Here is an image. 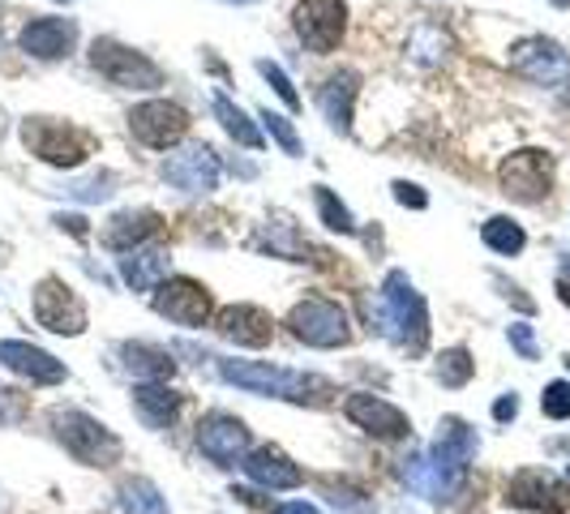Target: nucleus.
<instances>
[{
  "mask_svg": "<svg viewBox=\"0 0 570 514\" xmlns=\"http://www.w3.org/2000/svg\"><path fill=\"white\" fill-rule=\"evenodd\" d=\"M112 185H116V176L104 171V176H86L78 185H65V194L78 201H104V198H112Z\"/></svg>",
  "mask_w": 570,
  "mask_h": 514,
  "instance_id": "nucleus-37",
  "label": "nucleus"
},
{
  "mask_svg": "<svg viewBox=\"0 0 570 514\" xmlns=\"http://www.w3.org/2000/svg\"><path fill=\"white\" fill-rule=\"evenodd\" d=\"M120 279L134 287V291H155V287L168 279V249H134V254L120 257Z\"/></svg>",
  "mask_w": 570,
  "mask_h": 514,
  "instance_id": "nucleus-26",
  "label": "nucleus"
},
{
  "mask_svg": "<svg viewBox=\"0 0 570 514\" xmlns=\"http://www.w3.org/2000/svg\"><path fill=\"white\" fill-rule=\"evenodd\" d=\"M287 330L292 339L305 343V347H347L352 343V317L340 300H326V296H305L301 305H292L287 314Z\"/></svg>",
  "mask_w": 570,
  "mask_h": 514,
  "instance_id": "nucleus-5",
  "label": "nucleus"
},
{
  "mask_svg": "<svg viewBox=\"0 0 570 514\" xmlns=\"http://www.w3.org/2000/svg\"><path fill=\"white\" fill-rule=\"evenodd\" d=\"M275 514H317V506L301 497V502H284V506H275Z\"/></svg>",
  "mask_w": 570,
  "mask_h": 514,
  "instance_id": "nucleus-44",
  "label": "nucleus"
},
{
  "mask_svg": "<svg viewBox=\"0 0 570 514\" xmlns=\"http://www.w3.org/2000/svg\"><path fill=\"white\" fill-rule=\"evenodd\" d=\"M356 95H361V73H356V69H340V73H331L326 82L317 86V108H322L326 125H331L335 134H352Z\"/></svg>",
  "mask_w": 570,
  "mask_h": 514,
  "instance_id": "nucleus-22",
  "label": "nucleus"
},
{
  "mask_svg": "<svg viewBox=\"0 0 570 514\" xmlns=\"http://www.w3.org/2000/svg\"><path fill=\"white\" fill-rule=\"evenodd\" d=\"M30 412V395L22 391H0V425H22Z\"/></svg>",
  "mask_w": 570,
  "mask_h": 514,
  "instance_id": "nucleus-39",
  "label": "nucleus"
},
{
  "mask_svg": "<svg viewBox=\"0 0 570 514\" xmlns=\"http://www.w3.org/2000/svg\"><path fill=\"white\" fill-rule=\"evenodd\" d=\"M215 330L236 347H266L275 339V322L257 305H228L215 314Z\"/></svg>",
  "mask_w": 570,
  "mask_h": 514,
  "instance_id": "nucleus-21",
  "label": "nucleus"
},
{
  "mask_svg": "<svg viewBox=\"0 0 570 514\" xmlns=\"http://www.w3.org/2000/svg\"><path fill=\"white\" fill-rule=\"evenodd\" d=\"M343 416L361 428V433L377 437V442H400V437L412 433V421L403 416L400 407L386 399H377V395H370V391L347 395V399H343Z\"/></svg>",
  "mask_w": 570,
  "mask_h": 514,
  "instance_id": "nucleus-16",
  "label": "nucleus"
},
{
  "mask_svg": "<svg viewBox=\"0 0 570 514\" xmlns=\"http://www.w3.org/2000/svg\"><path fill=\"white\" fill-rule=\"evenodd\" d=\"M511 69L537 86H562L570 78V57L562 43L532 34V39H519L511 48Z\"/></svg>",
  "mask_w": 570,
  "mask_h": 514,
  "instance_id": "nucleus-15",
  "label": "nucleus"
},
{
  "mask_svg": "<svg viewBox=\"0 0 570 514\" xmlns=\"http://www.w3.org/2000/svg\"><path fill=\"white\" fill-rule=\"evenodd\" d=\"M314 201H317V219L326 224L331 231H340V236H352L356 231V219H352V210L343 206L326 185H314Z\"/></svg>",
  "mask_w": 570,
  "mask_h": 514,
  "instance_id": "nucleus-33",
  "label": "nucleus"
},
{
  "mask_svg": "<svg viewBox=\"0 0 570 514\" xmlns=\"http://www.w3.org/2000/svg\"><path fill=\"white\" fill-rule=\"evenodd\" d=\"M558 300L570 309V270H567V275H558Z\"/></svg>",
  "mask_w": 570,
  "mask_h": 514,
  "instance_id": "nucleus-45",
  "label": "nucleus"
},
{
  "mask_svg": "<svg viewBox=\"0 0 570 514\" xmlns=\"http://www.w3.org/2000/svg\"><path fill=\"white\" fill-rule=\"evenodd\" d=\"M472 373H476V360H472V352H468V347H446V352L438 356V365H433V377H438L446 391L468 386V382H472Z\"/></svg>",
  "mask_w": 570,
  "mask_h": 514,
  "instance_id": "nucleus-32",
  "label": "nucleus"
},
{
  "mask_svg": "<svg viewBox=\"0 0 570 514\" xmlns=\"http://www.w3.org/2000/svg\"><path fill=\"white\" fill-rule=\"evenodd\" d=\"M22 142L35 159L52 164V168H82L95 155V134H86L73 120H57V116H27L22 125Z\"/></svg>",
  "mask_w": 570,
  "mask_h": 514,
  "instance_id": "nucleus-3",
  "label": "nucleus"
},
{
  "mask_svg": "<svg viewBox=\"0 0 570 514\" xmlns=\"http://www.w3.org/2000/svg\"><path fill=\"white\" fill-rule=\"evenodd\" d=\"M262 125H266V134L275 138V142L284 146V155H292V159H301L305 155V146H301V134H296V125L287 120V116H279V112H262Z\"/></svg>",
  "mask_w": 570,
  "mask_h": 514,
  "instance_id": "nucleus-34",
  "label": "nucleus"
},
{
  "mask_svg": "<svg viewBox=\"0 0 570 514\" xmlns=\"http://www.w3.org/2000/svg\"><path fill=\"white\" fill-rule=\"evenodd\" d=\"M507 506L537 514H567L570 511V485L562 476L544 472V467H523L514 472L507 485Z\"/></svg>",
  "mask_w": 570,
  "mask_h": 514,
  "instance_id": "nucleus-12",
  "label": "nucleus"
},
{
  "mask_svg": "<svg viewBox=\"0 0 570 514\" xmlns=\"http://www.w3.org/2000/svg\"><path fill=\"white\" fill-rule=\"evenodd\" d=\"M57 228L69 231V236H78V240H86V236H90V228H86L82 215H57Z\"/></svg>",
  "mask_w": 570,
  "mask_h": 514,
  "instance_id": "nucleus-43",
  "label": "nucleus"
},
{
  "mask_svg": "<svg viewBox=\"0 0 570 514\" xmlns=\"http://www.w3.org/2000/svg\"><path fill=\"white\" fill-rule=\"evenodd\" d=\"M377 330L395 343L400 352H407V356H421L425 352L429 305L403 270H391L382 291H377Z\"/></svg>",
  "mask_w": 570,
  "mask_h": 514,
  "instance_id": "nucleus-2",
  "label": "nucleus"
},
{
  "mask_svg": "<svg viewBox=\"0 0 570 514\" xmlns=\"http://www.w3.org/2000/svg\"><path fill=\"white\" fill-rule=\"evenodd\" d=\"M180 403H185V395L171 391L168 382H142L134 391V412L142 416L146 428H168L180 416Z\"/></svg>",
  "mask_w": 570,
  "mask_h": 514,
  "instance_id": "nucleus-25",
  "label": "nucleus"
},
{
  "mask_svg": "<svg viewBox=\"0 0 570 514\" xmlns=\"http://www.w3.org/2000/svg\"><path fill=\"white\" fill-rule=\"evenodd\" d=\"M232 4H249V0H232Z\"/></svg>",
  "mask_w": 570,
  "mask_h": 514,
  "instance_id": "nucleus-48",
  "label": "nucleus"
},
{
  "mask_svg": "<svg viewBox=\"0 0 570 514\" xmlns=\"http://www.w3.org/2000/svg\"><path fill=\"white\" fill-rule=\"evenodd\" d=\"M57 4H73V0H57Z\"/></svg>",
  "mask_w": 570,
  "mask_h": 514,
  "instance_id": "nucleus-49",
  "label": "nucleus"
},
{
  "mask_svg": "<svg viewBox=\"0 0 570 514\" xmlns=\"http://www.w3.org/2000/svg\"><path fill=\"white\" fill-rule=\"evenodd\" d=\"M391 194H395L400 206H412V210H425L429 206V194L421 189V185H412V180H395V185H391Z\"/></svg>",
  "mask_w": 570,
  "mask_h": 514,
  "instance_id": "nucleus-41",
  "label": "nucleus"
},
{
  "mask_svg": "<svg viewBox=\"0 0 570 514\" xmlns=\"http://www.w3.org/2000/svg\"><path fill=\"white\" fill-rule=\"evenodd\" d=\"M215 116H219L224 134H228L236 146H245V150H262V146H266V138H262V129L249 120V112H240V108H236L232 99H224V95H215Z\"/></svg>",
  "mask_w": 570,
  "mask_h": 514,
  "instance_id": "nucleus-29",
  "label": "nucleus"
},
{
  "mask_svg": "<svg viewBox=\"0 0 570 514\" xmlns=\"http://www.w3.org/2000/svg\"><path fill=\"white\" fill-rule=\"evenodd\" d=\"M116 511L120 514H168V497L159 493L155 481L146 476H129L116 488Z\"/></svg>",
  "mask_w": 570,
  "mask_h": 514,
  "instance_id": "nucleus-28",
  "label": "nucleus"
},
{
  "mask_svg": "<svg viewBox=\"0 0 570 514\" xmlns=\"http://www.w3.org/2000/svg\"><path fill=\"white\" fill-rule=\"evenodd\" d=\"M476 451H481L476 428L468 425V421H459V416H446V421L438 425V437H433V446H429V458H433L455 485H468V463L476 458Z\"/></svg>",
  "mask_w": 570,
  "mask_h": 514,
  "instance_id": "nucleus-17",
  "label": "nucleus"
},
{
  "mask_svg": "<svg viewBox=\"0 0 570 514\" xmlns=\"http://www.w3.org/2000/svg\"><path fill=\"white\" fill-rule=\"evenodd\" d=\"M129 134L150 150H171L189 134V112L168 99H146L129 112Z\"/></svg>",
  "mask_w": 570,
  "mask_h": 514,
  "instance_id": "nucleus-11",
  "label": "nucleus"
},
{
  "mask_svg": "<svg viewBox=\"0 0 570 514\" xmlns=\"http://www.w3.org/2000/svg\"><path fill=\"white\" fill-rule=\"evenodd\" d=\"M52 433H57V442L82 467H116L120 455H125V446H120V437H116L112 428L104 425V421H95V416H86V412H78V407H57L52 412Z\"/></svg>",
  "mask_w": 570,
  "mask_h": 514,
  "instance_id": "nucleus-4",
  "label": "nucleus"
},
{
  "mask_svg": "<svg viewBox=\"0 0 570 514\" xmlns=\"http://www.w3.org/2000/svg\"><path fill=\"white\" fill-rule=\"evenodd\" d=\"M446 52H451V34L442 27H433V22H421L407 39V57L416 65H442Z\"/></svg>",
  "mask_w": 570,
  "mask_h": 514,
  "instance_id": "nucleus-31",
  "label": "nucleus"
},
{
  "mask_svg": "<svg viewBox=\"0 0 570 514\" xmlns=\"http://www.w3.org/2000/svg\"><path fill=\"white\" fill-rule=\"evenodd\" d=\"M164 228V215L159 210H120L108 219V228H104V245L112 249V254H134V249H142L146 240H155Z\"/></svg>",
  "mask_w": 570,
  "mask_h": 514,
  "instance_id": "nucleus-23",
  "label": "nucleus"
},
{
  "mask_svg": "<svg viewBox=\"0 0 570 514\" xmlns=\"http://www.w3.org/2000/svg\"><path fill=\"white\" fill-rule=\"evenodd\" d=\"M30 309H35V322H39L43 330L69 335V339H78V335L86 330V322H90V317H86L82 296L65 284V279H57V275H43V279L35 284Z\"/></svg>",
  "mask_w": 570,
  "mask_h": 514,
  "instance_id": "nucleus-7",
  "label": "nucleus"
},
{
  "mask_svg": "<svg viewBox=\"0 0 570 514\" xmlns=\"http://www.w3.org/2000/svg\"><path fill=\"white\" fill-rule=\"evenodd\" d=\"M292 30L309 52L326 57V52L340 48L343 34H347V4L343 0H301L292 9Z\"/></svg>",
  "mask_w": 570,
  "mask_h": 514,
  "instance_id": "nucleus-8",
  "label": "nucleus"
},
{
  "mask_svg": "<svg viewBox=\"0 0 570 514\" xmlns=\"http://www.w3.org/2000/svg\"><path fill=\"white\" fill-rule=\"evenodd\" d=\"M553 4H558V9H567V4H570V0H553Z\"/></svg>",
  "mask_w": 570,
  "mask_h": 514,
  "instance_id": "nucleus-47",
  "label": "nucleus"
},
{
  "mask_svg": "<svg viewBox=\"0 0 570 514\" xmlns=\"http://www.w3.org/2000/svg\"><path fill=\"white\" fill-rule=\"evenodd\" d=\"M481 240L498 257H519L523 245H528V231H523V224L507 219V215H493V219H485V228H481Z\"/></svg>",
  "mask_w": 570,
  "mask_h": 514,
  "instance_id": "nucleus-30",
  "label": "nucleus"
},
{
  "mask_svg": "<svg viewBox=\"0 0 570 514\" xmlns=\"http://www.w3.org/2000/svg\"><path fill=\"white\" fill-rule=\"evenodd\" d=\"M562 103H570V78H567V90H562Z\"/></svg>",
  "mask_w": 570,
  "mask_h": 514,
  "instance_id": "nucleus-46",
  "label": "nucleus"
},
{
  "mask_svg": "<svg viewBox=\"0 0 570 514\" xmlns=\"http://www.w3.org/2000/svg\"><path fill=\"white\" fill-rule=\"evenodd\" d=\"M498 185L511 201H523V206H537V201L549 198L553 189V159L549 150H514L511 159H502L498 168Z\"/></svg>",
  "mask_w": 570,
  "mask_h": 514,
  "instance_id": "nucleus-9",
  "label": "nucleus"
},
{
  "mask_svg": "<svg viewBox=\"0 0 570 514\" xmlns=\"http://www.w3.org/2000/svg\"><path fill=\"white\" fill-rule=\"evenodd\" d=\"M514 416H519V395H502V399L493 403V421L498 425H511Z\"/></svg>",
  "mask_w": 570,
  "mask_h": 514,
  "instance_id": "nucleus-42",
  "label": "nucleus"
},
{
  "mask_svg": "<svg viewBox=\"0 0 570 514\" xmlns=\"http://www.w3.org/2000/svg\"><path fill=\"white\" fill-rule=\"evenodd\" d=\"M78 43V22L73 18H30L18 30V48L35 60H60Z\"/></svg>",
  "mask_w": 570,
  "mask_h": 514,
  "instance_id": "nucleus-18",
  "label": "nucleus"
},
{
  "mask_svg": "<svg viewBox=\"0 0 570 514\" xmlns=\"http://www.w3.org/2000/svg\"><path fill=\"white\" fill-rule=\"evenodd\" d=\"M159 171H164V180H168L171 189H180V194L198 198V194L219 189L224 164H219V155H215L206 142H194V146H185V150H176V155H168Z\"/></svg>",
  "mask_w": 570,
  "mask_h": 514,
  "instance_id": "nucleus-13",
  "label": "nucleus"
},
{
  "mask_svg": "<svg viewBox=\"0 0 570 514\" xmlns=\"http://www.w3.org/2000/svg\"><path fill=\"white\" fill-rule=\"evenodd\" d=\"M90 65L99 78H108L120 90H159L164 86V69L155 60L120 39H108V34L90 43Z\"/></svg>",
  "mask_w": 570,
  "mask_h": 514,
  "instance_id": "nucleus-6",
  "label": "nucleus"
},
{
  "mask_svg": "<svg viewBox=\"0 0 570 514\" xmlns=\"http://www.w3.org/2000/svg\"><path fill=\"white\" fill-rule=\"evenodd\" d=\"M254 249L271 257H284V261H317V249L301 236V228L292 224V219H271V224H262V231L254 236Z\"/></svg>",
  "mask_w": 570,
  "mask_h": 514,
  "instance_id": "nucleus-24",
  "label": "nucleus"
},
{
  "mask_svg": "<svg viewBox=\"0 0 570 514\" xmlns=\"http://www.w3.org/2000/svg\"><path fill=\"white\" fill-rule=\"evenodd\" d=\"M507 339H511V347L519 352V356H523V360H537V356H541V347H537V335H532V326H528V322H511Z\"/></svg>",
  "mask_w": 570,
  "mask_h": 514,
  "instance_id": "nucleus-40",
  "label": "nucleus"
},
{
  "mask_svg": "<svg viewBox=\"0 0 570 514\" xmlns=\"http://www.w3.org/2000/svg\"><path fill=\"white\" fill-rule=\"evenodd\" d=\"M155 314L168 317L171 326H185V330H202L210 314H215V300H210V287L189 279V275H176L155 287Z\"/></svg>",
  "mask_w": 570,
  "mask_h": 514,
  "instance_id": "nucleus-10",
  "label": "nucleus"
},
{
  "mask_svg": "<svg viewBox=\"0 0 570 514\" xmlns=\"http://www.w3.org/2000/svg\"><path fill=\"white\" fill-rule=\"evenodd\" d=\"M198 451L215 467H236L240 458L249 455V425L232 412H206L198 421Z\"/></svg>",
  "mask_w": 570,
  "mask_h": 514,
  "instance_id": "nucleus-14",
  "label": "nucleus"
},
{
  "mask_svg": "<svg viewBox=\"0 0 570 514\" xmlns=\"http://www.w3.org/2000/svg\"><path fill=\"white\" fill-rule=\"evenodd\" d=\"M567 369H570V356H567Z\"/></svg>",
  "mask_w": 570,
  "mask_h": 514,
  "instance_id": "nucleus-50",
  "label": "nucleus"
},
{
  "mask_svg": "<svg viewBox=\"0 0 570 514\" xmlns=\"http://www.w3.org/2000/svg\"><path fill=\"white\" fill-rule=\"evenodd\" d=\"M219 377L228 386H240L262 399H287V403H309V407H326L335 399V382L317 377V373L279 369L271 360H219Z\"/></svg>",
  "mask_w": 570,
  "mask_h": 514,
  "instance_id": "nucleus-1",
  "label": "nucleus"
},
{
  "mask_svg": "<svg viewBox=\"0 0 570 514\" xmlns=\"http://www.w3.org/2000/svg\"><path fill=\"white\" fill-rule=\"evenodd\" d=\"M240 467H245V476H249L257 488H271V493L305 485V472H301L279 446H254L249 455L240 458Z\"/></svg>",
  "mask_w": 570,
  "mask_h": 514,
  "instance_id": "nucleus-20",
  "label": "nucleus"
},
{
  "mask_svg": "<svg viewBox=\"0 0 570 514\" xmlns=\"http://www.w3.org/2000/svg\"><path fill=\"white\" fill-rule=\"evenodd\" d=\"M0 365L9 373H18V377H27V382H35V386H57V382L69 377L52 352H43V347H35L27 339H0Z\"/></svg>",
  "mask_w": 570,
  "mask_h": 514,
  "instance_id": "nucleus-19",
  "label": "nucleus"
},
{
  "mask_svg": "<svg viewBox=\"0 0 570 514\" xmlns=\"http://www.w3.org/2000/svg\"><path fill=\"white\" fill-rule=\"evenodd\" d=\"M257 73H262L266 82L275 86V95L284 99V103L292 108V112L301 108V95H296V86H292V78H287V73L279 69V65H275V60H257Z\"/></svg>",
  "mask_w": 570,
  "mask_h": 514,
  "instance_id": "nucleus-36",
  "label": "nucleus"
},
{
  "mask_svg": "<svg viewBox=\"0 0 570 514\" xmlns=\"http://www.w3.org/2000/svg\"><path fill=\"white\" fill-rule=\"evenodd\" d=\"M541 412L549 421H570V382H549L544 386Z\"/></svg>",
  "mask_w": 570,
  "mask_h": 514,
  "instance_id": "nucleus-38",
  "label": "nucleus"
},
{
  "mask_svg": "<svg viewBox=\"0 0 570 514\" xmlns=\"http://www.w3.org/2000/svg\"><path fill=\"white\" fill-rule=\"evenodd\" d=\"M120 365L134 373L138 382H168L176 373L168 347H155V343H120Z\"/></svg>",
  "mask_w": 570,
  "mask_h": 514,
  "instance_id": "nucleus-27",
  "label": "nucleus"
},
{
  "mask_svg": "<svg viewBox=\"0 0 570 514\" xmlns=\"http://www.w3.org/2000/svg\"><path fill=\"white\" fill-rule=\"evenodd\" d=\"M322 493H326V502L343 514H370L373 511V497H365L361 488H352V485H335V481H326Z\"/></svg>",
  "mask_w": 570,
  "mask_h": 514,
  "instance_id": "nucleus-35",
  "label": "nucleus"
}]
</instances>
